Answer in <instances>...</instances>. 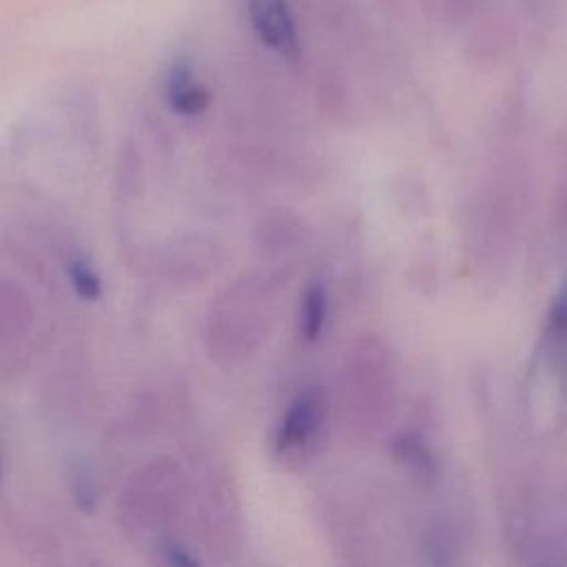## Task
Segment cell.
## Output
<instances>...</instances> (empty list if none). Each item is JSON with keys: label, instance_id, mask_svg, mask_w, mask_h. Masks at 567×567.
<instances>
[{"label": "cell", "instance_id": "7a4b0ae2", "mask_svg": "<svg viewBox=\"0 0 567 567\" xmlns=\"http://www.w3.org/2000/svg\"><path fill=\"white\" fill-rule=\"evenodd\" d=\"M321 416H323L321 394L317 390H308V392L299 394L284 416L281 430L277 434L279 447L301 445L308 436L315 434L317 425L321 423Z\"/></svg>", "mask_w": 567, "mask_h": 567}, {"label": "cell", "instance_id": "52a82bcc", "mask_svg": "<svg viewBox=\"0 0 567 567\" xmlns=\"http://www.w3.org/2000/svg\"><path fill=\"white\" fill-rule=\"evenodd\" d=\"M164 554H166V558H168L171 563H175V565H195V563H197V558H193V556H190L182 545H177V543H166Z\"/></svg>", "mask_w": 567, "mask_h": 567}, {"label": "cell", "instance_id": "5b68a950", "mask_svg": "<svg viewBox=\"0 0 567 567\" xmlns=\"http://www.w3.org/2000/svg\"><path fill=\"white\" fill-rule=\"evenodd\" d=\"M326 319V292L319 284H312L306 290L301 308V330L306 339H317Z\"/></svg>", "mask_w": 567, "mask_h": 567}, {"label": "cell", "instance_id": "8992f818", "mask_svg": "<svg viewBox=\"0 0 567 567\" xmlns=\"http://www.w3.org/2000/svg\"><path fill=\"white\" fill-rule=\"evenodd\" d=\"M549 326L556 334H567V281L560 286V290L551 303Z\"/></svg>", "mask_w": 567, "mask_h": 567}, {"label": "cell", "instance_id": "277c9868", "mask_svg": "<svg viewBox=\"0 0 567 567\" xmlns=\"http://www.w3.org/2000/svg\"><path fill=\"white\" fill-rule=\"evenodd\" d=\"M66 275H69L73 290L84 301H95L102 297V281L84 257H73L66 266Z\"/></svg>", "mask_w": 567, "mask_h": 567}, {"label": "cell", "instance_id": "6da1fadb", "mask_svg": "<svg viewBox=\"0 0 567 567\" xmlns=\"http://www.w3.org/2000/svg\"><path fill=\"white\" fill-rule=\"evenodd\" d=\"M248 18L261 42L281 55L299 53V38L288 0H246Z\"/></svg>", "mask_w": 567, "mask_h": 567}, {"label": "cell", "instance_id": "3957f363", "mask_svg": "<svg viewBox=\"0 0 567 567\" xmlns=\"http://www.w3.org/2000/svg\"><path fill=\"white\" fill-rule=\"evenodd\" d=\"M166 97L171 109L182 115H197L210 104L208 89L197 82L188 62L173 64L166 82Z\"/></svg>", "mask_w": 567, "mask_h": 567}]
</instances>
